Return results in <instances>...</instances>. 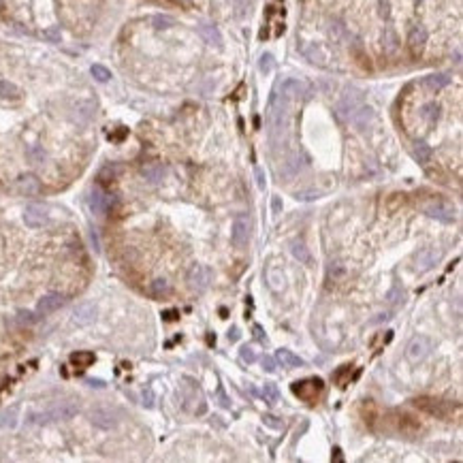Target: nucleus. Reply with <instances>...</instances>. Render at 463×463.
<instances>
[{"label": "nucleus", "mask_w": 463, "mask_h": 463, "mask_svg": "<svg viewBox=\"0 0 463 463\" xmlns=\"http://www.w3.org/2000/svg\"><path fill=\"white\" fill-rule=\"evenodd\" d=\"M239 340V331L233 329V331H229V342H237Z\"/></svg>", "instance_id": "obj_44"}, {"label": "nucleus", "mask_w": 463, "mask_h": 463, "mask_svg": "<svg viewBox=\"0 0 463 463\" xmlns=\"http://www.w3.org/2000/svg\"><path fill=\"white\" fill-rule=\"evenodd\" d=\"M418 2H421V0H418Z\"/></svg>", "instance_id": "obj_50"}, {"label": "nucleus", "mask_w": 463, "mask_h": 463, "mask_svg": "<svg viewBox=\"0 0 463 463\" xmlns=\"http://www.w3.org/2000/svg\"><path fill=\"white\" fill-rule=\"evenodd\" d=\"M290 252H293V256L297 258L299 263H303V265L310 263V250L305 248L303 241H293V244H290Z\"/></svg>", "instance_id": "obj_22"}, {"label": "nucleus", "mask_w": 463, "mask_h": 463, "mask_svg": "<svg viewBox=\"0 0 463 463\" xmlns=\"http://www.w3.org/2000/svg\"><path fill=\"white\" fill-rule=\"evenodd\" d=\"M450 83V77L446 73H435V75H429V77H425V85L431 90H440V88H446V85Z\"/></svg>", "instance_id": "obj_20"}, {"label": "nucleus", "mask_w": 463, "mask_h": 463, "mask_svg": "<svg viewBox=\"0 0 463 463\" xmlns=\"http://www.w3.org/2000/svg\"><path fill=\"white\" fill-rule=\"evenodd\" d=\"M152 295L154 297H165V295H169L171 293V286H169V282L166 280H154L152 282Z\"/></svg>", "instance_id": "obj_28"}, {"label": "nucleus", "mask_w": 463, "mask_h": 463, "mask_svg": "<svg viewBox=\"0 0 463 463\" xmlns=\"http://www.w3.org/2000/svg\"><path fill=\"white\" fill-rule=\"evenodd\" d=\"M239 357H241V361H244V363H248V365L254 363V361L258 359V357H256V350L252 348V346H241Z\"/></svg>", "instance_id": "obj_30"}, {"label": "nucleus", "mask_w": 463, "mask_h": 463, "mask_svg": "<svg viewBox=\"0 0 463 463\" xmlns=\"http://www.w3.org/2000/svg\"><path fill=\"white\" fill-rule=\"evenodd\" d=\"M175 21L173 17H169V15H156L154 17V28L156 30H166V28H171Z\"/></svg>", "instance_id": "obj_29"}, {"label": "nucleus", "mask_w": 463, "mask_h": 463, "mask_svg": "<svg viewBox=\"0 0 463 463\" xmlns=\"http://www.w3.org/2000/svg\"><path fill=\"white\" fill-rule=\"evenodd\" d=\"M408 43H410V50L414 53H421L425 43H427V30H425L423 26H414L410 30V34H408Z\"/></svg>", "instance_id": "obj_14"}, {"label": "nucleus", "mask_w": 463, "mask_h": 463, "mask_svg": "<svg viewBox=\"0 0 463 463\" xmlns=\"http://www.w3.org/2000/svg\"><path fill=\"white\" fill-rule=\"evenodd\" d=\"M71 363L77 365V367H88V365L94 363V354L92 352H73Z\"/></svg>", "instance_id": "obj_24"}, {"label": "nucleus", "mask_w": 463, "mask_h": 463, "mask_svg": "<svg viewBox=\"0 0 463 463\" xmlns=\"http://www.w3.org/2000/svg\"><path fill=\"white\" fill-rule=\"evenodd\" d=\"M231 241L235 248H246L250 241V218L246 214H239L233 222V231H231Z\"/></svg>", "instance_id": "obj_4"}, {"label": "nucleus", "mask_w": 463, "mask_h": 463, "mask_svg": "<svg viewBox=\"0 0 463 463\" xmlns=\"http://www.w3.org/2000/svg\"><path fill=\"white\" fill-rule=\"evenodd\" d=\"M165 318H166V320H173V318H175V312H166Z\"/></svg>", "instance_id": "obj_48"}, {"label": "nucleus", "mask_w": 463, "mask_h": 463, "mask_svg": "<svg viewBox=\"0 0 463 463\" xmlns=\"http://www.w3.org/2000/svg\"><path fill=\"white\" fill-rule=\"evenodd\" d=\"M329 32H331V36H335V39L346 36V28H344V24H342V21H337V19H333L329 24Z\"/></svg>", "instance_id": "obj_31"}, {"label": "nucleus", "mask_w": 463, "mask_h": 463, "mask_svg": "<svg viewBox=\"0 0 463 463\" xmlns=\"http://www.w3.org/2000/svg\"><path fill=\"white\" fill-rule=\"evenodd\" d=\"M261 71L263 73L273 71V56H271V53H265V56L261 58Z\"/></svg>", "instance_id": "obj_34"}, {"label": "nucleus", "mask_w": 463, "mask_h": 463, "mask_svg": "<svg viewBox=\"0 0 463 463\" xmlns=\"http://www.w3.org/2000/svg\"><path fill=\"white\" fill-rule=\"evenodd\" d=\"M64 301H66V297H64V295H60V293H47V295H43V297L39 299V303H36V314H41V316L51 314V312H56V310L62 308Z\"/></svg>", "instance_id": "obj_5"}, {"label": "nucleus", "mask_w": 463, "mask_h": 463, "mask_svg": "<svg viewBox=\"0 0 463 463\" xmlns=\"http://www.w3.org/2000/svg\"><path fill=\"white\" fill-rule=\"evenodd\" d=\"M85 382H88L90 386H96V389H103V386H105V382H103V380H94V378H88V380H85Z\"/></svg>", "instance_id": "obj_43"}, {"label": "nucleus", "mask_w": 463, "mask_h": 463, "mask_svg": "<svg viewBox=\"0 0 463 463\" xmlns=\"http://www.w3.org/2000/svg\"><path fill=\"white\" fill-rule=\"evenodd\" d=\"M43 36H45L47 41L58 43V41H60V30H58V28H47L45 32H43Z\"/></svg>", "instance_id": "obj_35"}, {"label": "nucleus", "mask_w": 463, "mask_h": 463, "mask_svg": "<svg viewBox=\"0 0 463 463\" xmlns=\"http://www.w3.org/2000/svg\"><path fill=\"white\" fill-rule=\"evenodd\" d=\"M21 96L19 92V88L15 83H11V82H0V99H4V100H17Z\"/></svg>", "instance_id": "obj_21"}, {"label": "nucleus", "mask_w": 463, "mask_h": 463, "mask_svg": "<svg viewBox=\"0 0 463 463\" xmlns=\"http://www.w3.org/2000/svg\"><path fill=\"white\" fill-rule=\"evenodd\" d=\"M297 198H301V201H310V198H318V192H297Z\"/></svg>", "instance_id": "obj_39"}, {"label": "nucleus", "mask_w": 463, "mask_h": 463, "mask_svg": "<svg viewBox=\"0 0 463 463\" xmlns=\"http://www.w3.org/2000/svg\"><path fill=\"white\" fill-rule=\"evenodd\" d=\"M90 421L100 429H114L117 425V414L109 410V408H96V410L90 412Z\"/></svg>", "instance_id": "obj_6"}, {"label": "nucleus", "mask_w": 463, "mask_h": 463, "mask_svg": "<svg viewBox=\"0 0 463 463\" xmlns=\"http://www.w3.org/2000/svg\"><path fill=\"white\" fill-rule=\"evenodd\" d=\"M414 156H416V160L421 165H427L429 158H431V148L425 141H416L414 143Z\"/></svg>", "instance_id": "obj_23"}, {"label": "nucleus", "mask_w": 463, "mask_h": 463, "mask_svg": "<svg viewBox=\"0 0 463 463\" xmlns=\"http://www.w3.org/2000/svg\"><path fill=\"white\" fill-rule=\"evenodd\" d=\"M254 335H256L258 342H267V337H265V333H263V327H261V325H254Z\"/></svg>", "instance_id": "obj_40"}, {"label": "nucleus", "mask_w": 463, "mask_h": 463, "mask_svg": "<svg viewBox=\"0 0 463 463\" xmlns=\"http://www.w3.org/2000/svg\"><path fill=\"white\" fill-rule=\"evenodd\" d=\"M280 209H282V201H280V198L276 197V198H273V212L280 214Z\"/></svg>", "instance_id": "obj_45"}, {"label": "nucleus", "mask_w": 463, "mask_h": 463, "mask_svg": "<svg viewBox=\"0 0 463 463\" xmlns=\"http://www.w3.org/2000/svg\"><path fill=\"white\" fill-rule=\"evenodd\" d=\"M256 180H258V188H265V175H263V169H256Z\"/></svg>", "instance_id": "obj_42"}, {"label": "nucleus", "mask_w": 463, "mask_h": 463, "mask_svg": "<svg viewBox=\"0 0 463 463\" xmlns=\"http://www.w3.org/2000/svg\"><path fill=\"white\" fill-rule=\"evenodd\" d=\"M293 393L303 399H308V389L312 391H322V380L320 378H312V380H303V382H293Z\"/></svg>", "instance_id": "obj_16"}, {"label": "nucleus", "mask_w": 463, "mask_h": 463, "mask_svg": "<svg viewBox=\"0 0 463 463\" xmlns=\"http://www.w3.org/2000/svg\"><path fill=\"white\" fill-rule=\"evenodd\" d=\"M421 116L427 120L429 124H435L438 122V117H440V105H435V103H427L421 109Z\"/></svg>", "instance_id": "obj_25"}, {"label": "nucleus", "mask_w": 463, "mask_h": 463, "mask_svg": "<svg viewBox=\"0 0 463 463\" xmlns=\"http://www.w3.org/2000/svg\"><path fill=\"white\" fill-rule=\"evenodd\" d=\"M19 320H21V322H34L36 316L30 314V312H26V310H21V312H19Z\"/></svg>", "instance_id": "obj_38"}, {"label": "nucleus", "mask_w": 463, "mask_h": 463, "mask_svg": "<svg viewBox=\"0 0 463 463\" xmlns=\"http://www.w3.org/2000/svg\"><path fill=\"white\" fill-rule=\"evenodd\" d=\"M77 412H79L77 403L62 401V403H58V406H53V408H50V410H45V412H32L28 421L36 423V425H47L51 421H66V418H73Z\"/></svg>", "instance_id": "obj_1"}, {"label": "nucleus", "mask_w": 463, "mask_h": 463, "mask_svg": "<svg viewBox=\"0 0 463 463\" xmlns=\"http://www.w3.org/2000/svg\"><path fill=\"white\" fill-rule=\"evenodd\" d=\"M143 406L145 408H152L154 406V393H152V389H143Z\"/></svg>", "instance_id": "obj_37"}, {"label": "nucleus", "mask_w": 463, "mask_h": 463, "mask_svg": "<svg viewBox=\"0 0 463 463\" xmlns=\"http://www.w3.org/2000/svg\"><path fill=\"white\" fill-rule=\"evenodd\" d=\"M143 177L149 182V184H158V182H163V177H165V166L163 165L143 166Z\"/></svg>", "instance_id": "obj_19"}, {"label": "nucleus", "mask_w": 463, "mask_h": 463, "mask_svg": "<svg viewBox=\"0 0 463 463\" xmlns=\"http://www.w3.org/2000/svg\"><path fill=\"white\" fill-rule=\"evenodd\" d=\"M278 361H282L284 367H303V359L297 357V354L288 348L278 350Z\"/></svg>", "instance_id": "obj_17"}, {"label": "nucleus", "mask_w": 463, "mask_h": 463, "mask_svg": "<svg viewBox=\"0 0 463 463\" xmlns=\"http://www.w3.org/2000/svg\"><path fill=\"white\" fill-rule=\"evenodd\" d=\"M218 393H220V399H222V401H220V403H222V406H224V408H231V403H229V399H227V397H224V391H222V389H220Z\"/></svg>", "instance_id": "obj_46"}, {"label": "nucleus", "mask_w": 463, "mask_h": 463, "mask_svg": "<svg viewBox=\"0 0 463 463\" xmlns=\"http://www.w3.org/2000/svg\"><path fill=\"white\" fill-rule=\"evenodd\" d=\"M363 105V94L359 92V90H354V88H350L346 90V94H344V99H342V103H340V111L342 114H346V111H357V107Z\"/></svg>", "instance_id": "obj_13"}, {"label": "nucleus", "mask_w": 463, "mask_h": 463, "mask_svg": "<svg viewBox=\"0 0 463 463\" xmlns=\"http://www.w3.org/2000/svg\"><path fill=\"white\" fill-rule=\"evenodd\" d=\"M333 459H335V461H344V457H342V450L340 448H335V450H333Z\"/></svg>", "instance_id": "obj_47"}, {"label": "nucleus", "mask_w": 463, "mask_h": 463, "mask_svg": "<svg viewBox=\"0 0 463 463\" xmlns=\"http://www.w3.org/2000/svg\"><path fill=\"white\" fill-rule=\"evenodd\" d=\"M17 416H19V408L17 406H11L7 410L0 412V427L7 429V427H15L17 425Z\"/></svg>", "instance_id": "obj_18"}, {"label": "nucleus", "mask_w": 463, "mask_h": 463, "mask_svg": "<svg viewBox=\"0 0 463 463\" xmlns=\"http://www.w3.org/2000/svg\"><path fill=\"white\" fill-rule=\"evenodd\" d=\"M17 190L26 197H34L41 192V184L34 175H21L17 180Z\"/></svg>", "instance_id": "obj_15"}, {"label": "nucleus", "mask_w": 463, "mask_h": 463, "mask_svg": "<svg viewBox=\"0 0 463 463\" xmlns=\"http://www.w3.org/2000/svg\"><path fill=\"white\" fill-rule=\"evenodd\" d=\"M384 45H386V51L393 53L397 50V36H395V32L393 30H386V34H384Z\"/></svg>", "instance_id": "obj_33"}, {"label": "nucleus", "mask_w": 463, "mask_h": 463, "mask_svg": "<svg viewBox=\"0 0 463 463\" xmlns=\"http://www.w3.org/2000/svg\"><path fill=\"white\" fill-rule=\"evenodd\" d=\"M2 2H4V0H0V7H2Z\"/></svg>", "instance_id": "obj_49"}, {"label": "nucleus", "mask_w": 463, "mask_h": 463, "mask_svg": "<svg viewBox=\"0 0 463 463\" xmlns=\"http://www.w3.org/2000/svg\"><path fill=\"white\" fill-rule=\"evenodd\" d=\"M425 214H427L429 218H435V220H440V222H446V224H450V222H455V209L450 207V205H444V203H433V205H427L425 207Z\"/></svg>", "instance_id": "obj_8"}, {"label": "nucleus", "mask_w": 463, "mask_h": 463, "mask_svg": "<svg viewBox=\"0 0 463 463\" xmlns=\"http://www.w3.org/2000/svg\"><path fill=\"white\" fill-rule=\"evenodd\" d=\"M90 73H92V77L96 79V82H109L111 79V71L109 68H105L103 64H92V68H90Z\"/></svg>", "instance_id": "obj_27"}, {"label": "nucleus", "mask_w": 463, "mask_h": 463, "mask_svg": "<svg viewBox=\"0 0 463 463\" xmlns=\"http://www.w3.org/2000/svg\"><path fill=\"white\" fill-rule=\"evenodd\" d=\"M263 423H265L269 429H276V431H278V429H282V427H284V423L280 421L278 416H273V414H265V416H263Z\"/></svg>", "instance_id": "obj_32"}, {"label": "nucleus", "mask_w": 463, "mask_h": 463, "mask_svg": "<svg viewBox=\"0 0 463 463\" xmlns=\"http://www.w3.org/2000/svg\"><path fill=\"white\" fill-rule=\"evenodd\" d=\"M263 397H265V401L267 403H278V399H280V391H278V386L273 384V382H267L265 386H263Z\"/></svg>", "instance_id": "obj_26"}, {"label": "nucleus", "mask_w": 463, "mask_h": 463, "mask_svg": "<svg viewBox=\"0 0 463 463\" xmlns=\"http://www.w3.org/2000/svg\"><path fill=\"white\" fill-rule=\"evenodd\" d=\"M389 13H391L389 2H380V15H382V17H389Z\"/></svg>", "instance_id": "obj_41"}, {"label": "nucleus", "mask_w": 463, "mask_h": 463, "mask_svg": "<svg viewBox=\"0 0 463 463\" xmlns=\"http://www.w3.org/2000/svg\"><path fill=\"white\" fill-rule=\"evenodd\" d=\"M90 209H92L94 214H105L107 209L111 207V203H114V197L105 195L100 188H94L92 192H90Z\"/></svg>", "instance_id": "obj_9"}, {"label": "nucleus", "mask_w": 463, "mask_h": 463, "mask_svg": "<svg viewBox=\"0 0 463 463\" xmlns=\"http://www.w3.org/2000/svg\"><path fill=\"white\" fill-rule=\"evenodd\" d=\"M24 222L28 224L30 229H39L43 224L50 222V214L43 205H28L24 212Z\"/></svg>", "instance_id": "obj_7"}, {"label": "nucleus", "mask_w": 463, "mask_h": 463, "mask_svg": "<svg viewBox=\"0 0 463 463\" xmlns=\"http://www.w3.org/2000/svg\"><path fill=\"white\" fill-rule=\"evenodd\" d=\"M198 34L203 36V41L207 43V45H214V47H222V34H220V30L216 28L214 24H198L197 26Z\"/></svg>", "instance_id": "obj_12"}, {"label": "nucleus", "mask_w": 463, "mask_h": 463, "mask_svg": "<svg viewBox=\"0 0 463 463\" xmlns=\"http://www.w3.org/2000/svg\"><path fill=\"white\" fill-rule=\"evenodd\" d=\"M212 284V269L207 265H192L188 271V286L197 293H205Z\"/></svg>", "instance_id": "obj_3"}, {"label": "nucleus", "mask_w": 463, "mask_h": 463, "mask_svg": "<svg viewBox=\"0 0 463 463\" xmlns=\"http://www.w3.org/2000/svg\"><path fill=\"white\" fill-rule=\"evenodd\" d=\"M96 318V305L94 303H82L77 305L73 312V322L77 327H85L90 325V322H94Z\"/></svg>", "instance_id": "obj_11"}, {"label": "nucleus", "mask_w": 463, "mask_h": 463, "mask_svg": "<svg viewBox=\"0 0 463 463\" xmlns=\"http://www.w3.org/2000/svg\"><path fill=\"white\" fill-rule=\"evenodd\" d=\"M263 367H265V371H269V374H273V371H276V359L265 354V357H263Z\"/></svg>", "instance_id": "obj_36"}, {"label": "nucleus", "mask_w": 463, "mask_h": 463, "mask_svg": "<svg viewBox=\"0 0 463 463\" xmlns=\"http://www.w3.org/2000/svg\"><path fill=\"white\" fill-rule=\"evenodd\" d=\"M431 350H433V342L429 340L427 335H416V337H412L410 344H408L406 357H408V361H412V363H421L423 359L429 357Z\"/></svg>", "instance_id": "obj_2"}, {"label": "nucleus", "mask_w": 463, "mask_h": 463, "mask_svg": "<svg viewBox=\"0 0 463 463\" xmlns=\"http://www.w3.org/2000/svg\"><path fill=\"white\" fill-rule=\"evenodd\" d=\"M440 258H442V250H435V248H427V250H423L421 254L416 256V267L418 271H429L433 265H438Z\"/></svg>", "instance_id": "obj_10"}]
</instances>
